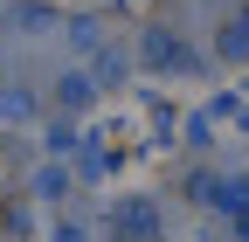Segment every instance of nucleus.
Masks as SVG:
<instances>
[{
	"label": "nucleus",
	"instance_id": "nucleus-6",
	"mask_svg": "<svg viewBox=\"0 0 249 242\" xmlns=\"http://www.w3.org/2000/svg\"><path fill=\"white\" fill-rule=\"evenodd\" d=\"M0 118H35V97H28V90H7V97H0Z\"/></svg>",
	"mask_w": 249,
	"mask_h": 242
},
{
	"label": "nucleus",
	"instance_id": "nucleus-3",
	"mask_svg": "<svg viewBox=\"0 0 249 242\" xmlns=\"http://www.w3.org/2000/svg\"><path fill=\"white\" fill-rule=\"evenodd\" d=\"M242 55H249V7H235L222 21V63H242Z\"/></svg>",
	"mask_w": 249,
	"mask_h": 242
},
{
	"label": "nucleus",
	"instance_id": "nucleus-2",
	"mask_svg": "<svg viewBox=\"0 0 249 242\" xmlns=\"http://www.w3.org/2000/svg\"><path fill=\"white\" fill-rule=\"evenodd\" d=\"M90 97H97L90 69H62V90H55V104H62V111H90Z\"/></svg>",
	"mask_w": 249,
	"mask_h": 242
},
{
	"label": "nucleus",
	"instance_id": "nucleus-1",
	"mask_svg": "<svg viewBox=\"0 0 249 242\" xmlns=\"http://www.w3.org/2000/svg\"><path fill=\"white\" fill-rule=\"evenodd\" d=\"M118 228H124V242H152V235H160V207H152V201H124L118 207Z\"/></svg>",
	"mask_w": 249,
	"mask_h": 242
},
{
	"label": "nucleus",
	"instance_id": "nucleus-4",
	"mask_svg": "<svg viewBox=\"0 0 249 242\" xmlns=\"http://www.w3.org/2000/svg\"><path fill=\"white\" fill-rule=\"evenodd\" d=\"M70 42H76V55H97V21H90V14L70 21Z\"/></svg>",
	"mask_w": 249,
	"mask_h": 242
},
{
	"label": "nucleus",
	"instance_id": "nucleus-7",
	"mask_svg": "<svg viewBox=\"0 0 249 242\" xmlns=\"http://www.w3.org/2000/svg\"><path fill=\"white\" fill-rule=\"evenodd\" d=\"M55 242H90V235H83V228H70V222H62V228H55Z\"/></svg>",
	"mask_w": 249,
	"mask_h": 242
},
{
	"label": "nucleus",
	"instance_id": "nucleus-5",
	"mask_svg": "<svg viewBox=\"0 0 249 242\" xmlns=\"http://www.w3.org/2000/svg\"><path fill=\"white\" fill-rule=\"evenodd\" d=\"M35 187H42L49 201H62V194H70V173H62V166H42V173H35Z\"/></svg>",
	"mask_w": 249,
	"mask_h": 242
}]
</instances>
